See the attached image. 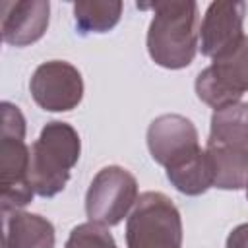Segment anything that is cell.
Segmentation results:
<instances>
[{
	"mask_svg": "<svg viewBox=\"0 0 248 248\" xmlns=\"http://www.w3.org/2000/svg\"><path fill=\"white\" fill-rule=\"evenodd\" d=\"M2 248H54V225L39 215L23 209L2 211Z\"/></svg>",
	"mask_w": 248,
	"mask_h": 248,
	"instance_id": "12",
	"label": "cell"
},
{
	"mask_svg": "<svg viewBox=\"0 0 248 248\" xmlns=\"http://www.w3.org/2000/svg\"><path fill=\"white\" fill-rule=\"evenodd\" d=\"M196 95L213 110L234 105L248 91V35L227 50L213 58V62L202 70L196 78Z\"/></svg>",
	"mask_w": 248,
	"mask_h": 248,
	"instance_id": "6",
	"label": "cell"
},
{
	"mask_svg": "<svg viewBox=\"0 0 248 248\" xmlns=\"http://www.w3.org/2000/svg\"><path fill=\"white\" fill-rule=\"evenodd\" d=\"M29 91L33 101L48 112H68L83 99V78L66 60H48L35 68Z\"/></svg>",
	"mask_w": 248,
	"mask_h": 248,
	"instance_id": "9",
	"label": "cell"
},
{
	"mask_svg": "<svg viewBox=\"0 0 248 248\" xmlns=\"http://www.w3.org/2000/svg\"><path fill=\"white\" fill-rule=\"evenodd\" d=\"M145 140L153 161L167 172L186 167L203 153L194 122L182 114H161L151 120Z\"/></svg>",
	"mask_w": 248,
	"mask_h": 248,
	"instance_id": "8",
	"label": "cell"
},
{
	"mask_svg": "<svg viewBox=\"0 0 248 248\" xmlns=\"http://www.w3.org/2000/svg\"><path fill=\"white\" fill-rule=\"evenodd\" d=\"M50 19L48 0H17L2 4V41L12 46H27L37 43Z\"/></svg>",
	"mask_w": 248,
	"mask_h": 248,
	"instance_id": "11",
	"label": "cell"
},
{
	"mask_svg": "<svg viewBox=\"0 0 248 248\" xmlns=\"http://www.w3.org/2000/svg\"><path fill=\"white\" fill-rule=\"evenodd\" d=\"M128 248H182V217L163 192L140 194L126 221Z\"/></svg>",
	"mask_w": 248,
	"mask_h": 248,
	"instance_id": "5",
	"label": "cell"
},
{
	"mask_svg": "<svg viewBox=\"0 0 248 248\" xmlns=\"http://www.w3.org/2000/svg\"><path fill=\"white\" fill-rule=\"evenodd\" d=\"M81 153L79 134L62 120H50L43 126L31 145L29 184L41 198H52L62 192L70 180V170L78 165Z\"/></svg>",
	"mask_w": 248,
	"mask_h": 248,
	"instance_id": "3",
	"label": "cell"
},
{
	"mask_svg": "<svg viewBox=\"0 0 248 248\" xmlns=\"http://www.w3.org/2000/svg\"><path fill=\"white\" fill-rule=\"evenodd\" d=\"M0 112V205L2 211L21 209L35 196L29 184L31 147L25 143V116L10 101H2Z\"/></svg>",
	"mask_w": 248,
	"mask_h": 248,
	"instance_id": "4",
	"label": "cell"
},
{
	"mask_svg": "<svg viewBox=\"0 0 248 248\" xmlns=\"http://www.w3.org/2000/svg\"><path fill=\"white\" fill-rule=\"evenodd\" d=\"M64 248H118L108 227L87 221L72 229Z\"/></svg>",
	"mask_w": 248,
	"mask_h": 248,
	"instance_id": "14",
	"label": "cell"
},
{
	"mask_svg": "<svg viewBox=\"0 0 248 248\" xmlns=\"http://www.w3.org/2000/svg\"><path fill=\"white\" fill-rule=\"evenodd\" d=\"M246 198H248V184H246Z\"/></svg>",
	"mask_w": 248,
	"mask_h": 248,
	"instance_id": "16",
	"label": "cell"
},
{
	"mask_svg": "<svg viewBox=\"0 0 248 248\" xmlns=\"http://www.w3.org/2000/svg\"><path fill=\"white\" fill-rule=\"evenodd\" d=\"M136 176L118 165L103 167L91 180L85 194V213L89 221L103 227L118 225L138 202Z\"/></svg>",
	"mask_w": 248,
	"mask_h": 248,
	"instance_id": "7",
	"label": "cell"
},
{
	"mask_svg": "<svg viewBox=\"0 0 248 248\" xmlns=\"http://www.w3.org/2000/svg\"><path fill=\"white\" fill-rule=\"evenodd\" d=\"M244 2H211L200 23V52L213 60L234 48L244 37Z\"/></svg>",
	"mask_w": 248,
	"mask_h": 248,
	"instance_id": "10",
	"label": "cell"
},
{
	"mask_svg": "<svg viewBox=\"0 0 248 248\" xmlns=\"http://www.w3.org/2000/svg\"><path fill=\"white\" fill-rule=\"evenodd\" d=\"M227 248H248V223H242L229 232Z\"/></svg>",
	"mask_w": 248,
	"mask_h": 248,
	"instance_id": "15",
	"label": "cell"
},
{
	"mask_svg": "<svg viewBox=\"0 0 248 248\" xmlns=\"http://www.w3.org/2000/svg\"><path fill=\"white\" fill-rule=\"evenodd\" d=\"M153 10L147 29V52L151 60L167 70H182L192 64L200 50V12L192 0H167L138 4Z\"/></svg>",
	"mask_w": 248,
	"mask_h": 248,
	"instance_id": "1",
	"label": "cell"
},
{
	"mask_svg": "<svg viewBox=\"0 0 248 248\" xmlns=\"http://www.w3.org/2000/svg\"><path fill=\"white\" fill-rule=\"evenodd\" d=\"M205 155L213 170V186L240 190L248 184V103L213 110Z\"/></svg>",
	"mask_w": 248,
	"mask_h": 248,
	"instance_id": "2",
	"label": "cell"
},
{
	"mask_svg": "<svg viewBox=\"0 0 248 248\" xmlns=\"http://www.w3.org/2000/svg\"><path fill=\"white\" fill-rule=\"evenodd\" d=\"M122 16L120 0H79L74 2V19L79 33H107Z\"/></svg>",
	"mask_w": 248,
	"mask_h": 248,
	"instance_id": "13",
	"label": "cell"
}]
</instances>
